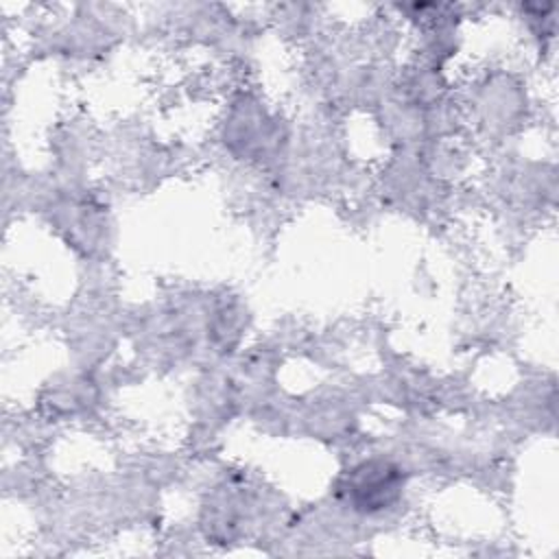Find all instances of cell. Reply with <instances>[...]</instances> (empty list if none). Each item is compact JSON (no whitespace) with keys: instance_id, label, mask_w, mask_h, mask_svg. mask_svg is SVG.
I'll return each instance as SVG.
<instances>
[{"instance_id":"6da1fadb","label":"cell","mask_w":559,"mask_h":559,"mask_svg":"<svg viewBox=\"0 0 559 559\" xmlns=\"http://www.w3.org/2000/svg\"><path fill=\"white\" fill-rule=\"evenodd\" d=\"M347 487H349L347 493L352 496L358 509H365V511L382 509L391 500H395L400 491V476H397V469H393L386 463L382 465L365 463L354 469Z\"/></svg>"}]
</instances>
